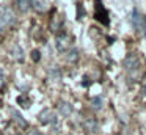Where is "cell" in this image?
<instances>
[{"instance_id":"16","label":"cell","mask_w":146,"mask_h":135,"mask_svg":"<svg viewBox=\"0 0 146 135\" xmlns=\"http://www.w3.org/2000/svg\"><path fill=\"white\" fill-rule=\"evenodd\" d=\"M32 60L33 61H39V60H41V52H39V50H33L32 52Z\"/></svg>"},{"instance_id":"20","label":"cell","mask_w":146,"mask_h":135,"mask_svg":"<svg viewBox=\"0 0 146 135\" xmlns=\"http://www.w3.org/2000/svg\"><path fill=\"white\" fill-rule=\"evenodd\" d=\"M29 135H42V134H41V132H39V130H32V132H30Z\"/></svg>"},{"instance_id":"14","label":"cell","mask_w":146,"mask_h":135,"mask_svg":"<svg viewBox=\"0 0 146 135\" xmlns=\"http://www.w3.org/2000/svg\"><path fill=\"white\" fill-rule=\"evenodd\" d=\"M17 102L22 104V107H25V108H27V107H30V105H29V104H30V99H29V97L21 96V97H17Z\"/></svg>"},{"instance_id":"17","label":"cell","mask_w":146,"mask_h":135,"mask_svg":"<svg viewBox=\"0 0 146 135\" xmlns=\"http://www.w3.org/2000/svg\"><path fill=\"white\" fill-rule=\"evenodd\" d=\"M77 9H79V14H77V19H82V16H83V8H82V5H80V3H77Z\"/></svg>"},{"instance_id":"18","label":"cell","mask_w":146,"mask_h":135,"mask_svg":"<svg viewBox=\"0 0 146 135\" xmlns=\"http://www.w3.org/2000/svg\"><path fill=\"white\" fill-rule=\"evenodd\" d=\"M5 85V77H3V72H2V69H0V88Z\"/></svg>"},{"instance_id":"9","label":"cell","mask_w":146,"mask_h":135,"mask_svg":"<svg viewBox=\"0 0 146 135\" xmlns=\"http://www.w3.org/2000/svg\"><path fill=\"white\" fill-rule=\"evenodd\" d=\"M49 6L47 0H32V8L38 13H44Z\"/></svg>"},{"instance_id":"5","label":"cell","mask_w":146,"mask_h":135,"mask_svg":"<svg viewBox=\"0 0 146 135\" xmlns=\"http://www.w3.org/2000/svg\"><path fill=\"white\" fill-rule=\"evenodd\" d=\"M10 57L14 60V61H17V63H22L24 61V50L21 49L19 44H13V46H11Z\"/></svg>"},{"instance_id":"7","label":"cell","mask_w":146,"mask_h":135,"mask_svg":"<svg viewBox=\"0 0 146 135\" xmlns=\"http://www.w3.org/2000/svg\"><path fill=\"white\" fill-rule=\"evenodd\" d=\"M68 41H69V38H68V35L64 33H60V35H57V49L60 50H64L68 47Z\"/></svg>"},{"instance_id":"6","label":"cell","mask_w":146,"mask_h":135,"mask_svg":"<svg viewBox=\"0 0 146 135\" xmlns=\"http://www.w3.org/2000/svg\"><path fill=\"white\" fill-rule=\"evenodd\" d=\"M38 119H39L41 124H50V122H55V116H54V113H52L49 108L41 110V113L38 115Z\"/></svg>"},{"instance_id":"2","label":"cell","mask_w":146,"mask_h":135,"mask_svg":"<svg viewBox=\"0 0 146 135\" xmlns=\"http://www.w3.org/2000/svg\"><path fill=\"white\" fill-rule=\"evenodd\" d=\"M13 22H14L13 9L8 8V6H3V8L0 9V31H3L5 28H8Z\"/></svg>"},{"instance_id":"4","label":"cell","mask_w":146,"mask_h":135,"mask_svg":"<svg viewBox=\"0 0 146 135\" xmlns=\"http://www.w3.org/2000/svg\"><path fill=\"white\" fill-rule=\"evenodd\" d=\"M123 65H124V68H126V71H133V69L138 68L140 60H138V57H137L135 53H129V55L124 58Z\"/></svg>"},{"instance_id":"3","label":"cell","mask_w":146,"mask_h":135,"mask_svg":"<svg viewBox=\"0 0 146 135\" xmlns=\"http://www.w3.org/2000/svg\"><path fill=\"white\" fill-rule=\"evenodd\" d=\"M94 8H96V11H94V19H96V21L101 22V24H104V25L110 24V19H108V11L105 9V6L102 5L101 0H94Z\"/></svg>"},{"instance_id":"19","label":"cell","mask_w":146,"mask_h":135,"mask_svg":"<svg viewBox=\"0 0 146 135\" xmlns=\"http://www.w3.org/2000/svg\"><path fill=\"white\" fill-rule=\"evenodd\" d=\"M141 88H143V93L146 94V77H145V80H143V83H141Z\"/></svg>"},{"instance_id":"1","label":"cell","mask_w":146,"mask_h":135,"mask_svg":"<svg viewBox=\"0 0 146 135\" xmlns=\"http://www.w3.org/2000/svg\"><path fill=\"white\" fill-rule=\"evenodd\" d=\"M130 22H132V27L140 36H145L146 35V19L143 17L141 13H138V9H133L132 16H130Z\"/></svg>"},{"instance_id":"12","label":"cell","mask_w":146,"mask_h":135,"mask_svg":"<svg viewBox=\"0 0 146 135\" xmlns=\"http://www.w3.org/2000/svg\"><path fill=\"white\" fill-rule=\"evenodd\" d=\"M83 127L90 132H94V130H98V122H96L94 119H88V121L83 122Z\"/></svg>"},{"instance_id":"11","label":"cell","mask_w":146,"mask_h":135,"mask_svg":"<svg viewBox=\"0 0 146 135\" xmlns=\"http://www.w3.org/2000/svg\"><path fill=\"white\" fill-rule=\"evenodd\" d=\"M13 116H14V122H16L17 126H19L21 129H24V127H27V121L25 119L22 118V116H21V113H17V112H13Z\"/></svg>"},{"instance_id":"10","label":"cell","mask_w":146,"mask_h":135,"mask_svg":"<svg viewBox=\"0 0 146 135\" xmlns=\"http://www.w3.org/2000/svg\"><path fill=\"white\" fill-rule=\"evenodd\" d=\"M16 6L21 13H27L32 8V0H16Z\"/></svg>"},{"instance_id":"15","label":"cell","mask_w":146,"mask_h":135,"mask_svg":"<svg viewBox=\"0 0 146 135\" xmlns=\"http://www.w3.org/2000/svg\"><path fill=\"white\" fill-rule=\"evenodd\" d=\"M77 57H79V52H77L76 49H71V50H69V57H68V60H69V61H74V60H77Z\"/></svg>"},{"instance_id":"8","label":"cell","mask_w":146,"mask_h":135,"mask_svg":"<svg viewBox=\"0 0 146 135\" xmlns=\"http://www.w3.org/2000/svg\"><path fill=\"white\" fill-rule=\"evenodd\" d=\"M58 113H60L63 118H66V116H69L71 113H72V105H71L69 102H60L58 104Z\"/></svg>"},{"instance_id":"13","label":"cell","mask_w":146,"mask_h":135,"mask_svg":"<svg viewBox=\"0 0 146 135\" xmlns=\"http://www.w3.org/2000/svg\"><path fill=\"white\" fill-rule=\"evenodd\" d=\"M91 107H93L94 110H99V108H101V107H102V99H101V97H99V96L93 97V99H91Z\"/></svg>"}]
</instances>
